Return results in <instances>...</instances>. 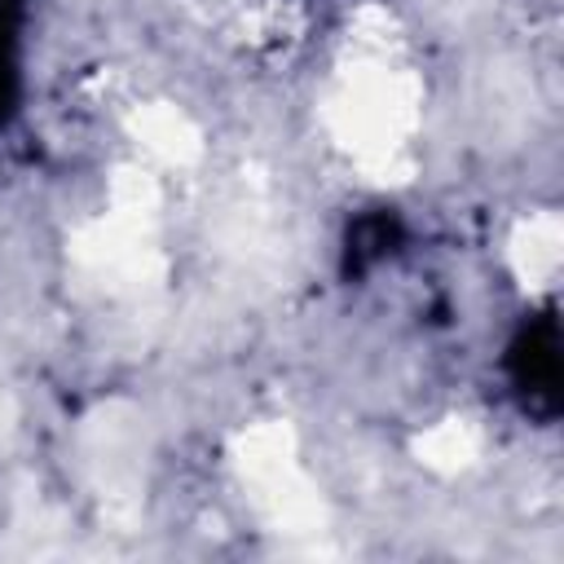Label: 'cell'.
<instances>
[{
  "mask_svg": "<svg viewBox=\"0 0 564 564\" xmlns=\"http://www.w3.org/2000/svg\"><path fill=\"white\" fill-rule=\"evenodd\" d=\"M502 370L524 414H533L538 423H551L560 414V317L551 304L520 322L507 344Z\"/></svg>",
  "mask_w": 564,
  "mask_h": 564,
  "instance_id": "1",
  "label": "cell"
},
{
  "mask_svg": "<svg viewBox=\"0 0 564 564\" xmlns=\"http://www.w3.org/2000/svg\"><path fill=\"white\" fill-rule=\"evenodd\" d=\"M397 242H401V220H397L392 212H370V216L352 220V229H348V247H344V256H348V273H366V269H375L379 260H388V256L397 251Z\"/></svg>",
  "mask_w": 564,
  "mask_h": 564,
  "instance_id": "2",
  "label": "cell"
},
{
  "mask_svg": "<svg viewBox=\"0 0 564 564\" xmlns=\"http://www.w3.org/2000/svg\"><path fill=\"white\" fill-rule=\"evenodd\" d=\"M26 0H0V123L18 106V26Z\"/></svg>",
  "mask_w": 564,
  "mask_h": 564,
  "instance_id": "3",
  "label": "cell"
}]
</instances>
